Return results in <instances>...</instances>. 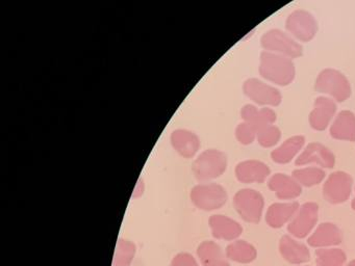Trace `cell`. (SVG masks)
I'll return each instance as SVG.
<instances>
[{
    "label": "cell",
    "instance_id": "1",
    "mask_svg": "<svg viewBox=\"0 0 355 266\" xmlns=\"http://www.w3.org/2000/svg\"><path fill=\"white\" fill-rule=\"evenodd\" d=\"M259 74L275 85L286 87L294 80L296 69L292 58L263 51L259 56Z\"/></svg>",
    "mask_w": 355,
    "mask_h": 266
},
{
    "label": "cell",
    "instance_id": "2",
    "mask_svg": "<svg viewBox=\"0 0 355 266\" xmlns=\"http://www.w3.org/2000/svg\"><path fill=\"white\" fill-rule=\"evenodd\" d=\"M227 168V156L217 149H207L195 158L192 172L200 182H209L219 178Z\"/></svg>",
    "mask_w": 355,
    "mask_h": 266
},
{
    "label": "cell",
    "instance_id": "3",
    "mask_svg": "<svg viewBox=\"0 0 355 266\" xmlns=\"http://www.w3.org/2000/svg\"><path fill=\"white\" fill-rule=\"evenodd\" d=\"M315 91L334 98V101L344 102L351 96L348 78L336 69H324L319 73L315 83Z\"/></svg>",
    "mask_w": 355,
    "mask_h": 266
},
{
    "label": "cell",
    "instance_id": "4",
    "mask_svg": "<svg viewBox=\"0 0 355 266\" xmlns=\"http://www.w3.org/2000/svg\"><path fill=\"white\" fill-rule=\"evenodd\" d=\"M190 199L198 209L213 211L219 209L227 202V193L222 185L205 182L191 189Z\"/></svg>",
    "mask_w": 355,
    "mask_h": 266
},
{
    "label": "cell",
    "instance_id": "5",
    "mask_svg": "<svg viewBox=\"0 0 355 266\" xmlns=\"http://www.w3.org/2000/svg\"><path fill=\"white\" fill-rule=\"evenodd\" d=\"M261 47L265 51L280 54L290 58L302 56L303 48L296 39L279 29L268 30L261 39Z\"/></svg>",
    "mask_w": 355,
    "mask_h": 266
},
{
    "label": "cell",
    "instance_id": "6",
    "mask_svg": "<svg viewBox=\"0 0 355 266\" xmlns=\"http://www.w3.org/2000/svg\"><path fill=\"white\" fill-rule=\"evenodd\" d=\"M265 205L263 195L251 188H243L234 197V206L243 220L248 222H259Z\"/></svg>",
    "mask_w": 355,
    "mask_h": 266
},
{
    "label": "cell",
    "instance_id": "7",
    "mask_svg": "<svg viewBox=\"0 0 355 266\" xmlns=\"http://www.w3.org/2000/svg\"><path fill=\"white\" fill-rule=\"evenodd\" d=\"M352 187L353 179L351 175L343 170H336L331 172L324 183V197L331 204L343 203L350 197Z\"/></svg>",
    "mask_w": 355,
    "mask_h": 266
},
{
    "label": "cell",
    "instance_id": "8",
    "mask_svg": "<svg viewBox=\"0 0 355 266\" xmlns=\"http://www.w3.org/2000/svg\"><path fill=\"white\" fill-rule=\"evenodd\" d=\"M286 28L293 37L301 42H309L318 31L315 17L304 10H297L288 15Z\"/></svg>",
    "mask_w": 355,
    "mask_h": 266
},
{
    "label": "cell",
    "instance_id": "9",
    "mask_svg": "<svg viewBox=\"0 0 355 266\" xmlns=\"http://www.w3.org/2000/svg\"><path fill=\"white\" fill-rule=\"evenodd\" d=\"M245 95L259 105L278 106L282 103V93L257 78H249L243 85Z\"/></svg>",
    "mask_w": 355,
    "mask_h": 266
},
{
    "label": "cell",
    "instance_id": "10",
    "mask_svg": "<svg viewBox=\"0 0 355 266\" xmlns=\"http://www.w3.org/2000/svg\"><path fill=\"white\" fill-rule=\"evenodd\" d=\"M318 212L319 207L317 204L311 202L299 207L298 211L288 224V232L298 238L306 236L317 222Z\"/></svg>",
    "mask_w": 355,
    "mask_h": 266
},
{
    "label": "cell",
    "instance_id": "11",
    "mask_svg": "<svg viewBox=\"0 0 355 266\" xmlns=\"http://www.w3.org/2000/svg\"><path fill=\"white\" fill-rule=\"evenodd\" d=\"M315 163L321 168H332L336 166V156L331 150L320 143H311L296 158V166Z\"/></svg>",
    "mask_w": 355,
    "mask_h": 266
},
{
    "label": "cell",
    "instance_id": "12",
    "mask_svg": "<svg viewBox=\"0 0 355 266\" xmlns=\"http://www.w3.org/2000/svg\"><path fill=\"white\" fill-rule=\"evenodd\" d=\"M336 112V103L334 99L321 96L315 99L313 108L309 116V125L317 131L327 128Z\"/></svg>",
    "mask_w": 355,
    "mask_h": 266
},
{
    "label": "cell",
    "instance_id": "13",
    "mask_svg": "<svg viewBox=\"0 0 355 266\" xmlns=\"http://www.w3.org/2000/svg\"><path fill=\"white\" fill-rule=\"evenodd\" d=\"M170 141L175 152L187 159L195 157L200 149V139L189 129H176L171 133Z\"/></svg>",
    "mask_w": 355,
    "mask_h": 266
},
{
    "label": "cell",
    "instance_id": "14",
    "mask_svg": "<svg viewBox=\"0 0 355 266\" xmlns=\"http://www.w3.org/2000/svg\"><path fill=\"white\" fill-rule=\"evenodd\" d=\"M234 174L240 182L261 183L269 177L270 168L265 162L257 159L239 162L234 168Z\"/></svg>",
    "mask_w": 355,
    "mask_h": 266
},
{
    "label": "cell",
    "instance_id": "15",
    "mask_svg": "<svg viewBox=\"0 0 355 266\" xmlns=\"http://www.w3.org/2000/svg\"><path fill=\"white\" fill-rule=\"evenodd\" d=\"M268 187L282 200H292L302 193V186L293 176L277 172L268 181Z\"/></svg>",
    "mask_w": 355,
    "mask_h": 266
},
{
    "label": "cell",
    "instance_id": "16",
    "mask_svg": "<svg viewBox=\"0 0 355 266\" xmlns=\"http://www.w3.org/2000/svg\"><path fill=\"white\" fill-rule=\"evenodd\" d=\"M211 234L215 238L234 240L242 233L241 224L232 218L222 214H214L209 220Z\"/></svg>",
    "mask_w": 355,
    "mask_h": 266
},
{
    "label": "cell",
    "instance_id": "17",
    "mask_svg": "<svg viewBox=\"0 0 355 266\" xmlns=\"http://www.w3.org/2000/svg\"><path fill=\"white\" fill-rule=\"evenodd\" d=\"M330 135L338 141H355V114L350 110L338 112L330 127Z\"/></svg>",
    "mask_w": 355,
    "mask_h": 266
},
{
    "label": "cell",
    "instance_id": "18",
    "mask_svg": "<svg viewBox=\"0 0 355 266\" xmlns=\"http://www.w3.org/2000/svg\"><path fill=\"white\" fill-rule=\"evenodd\" d=\"M241 116H242L243 122L252 125L257 129V131L268 125H273L277 118V114L271 108L263 107L259 109L252 104H246L243 106L241 109Z\"/></svg>",
    "mask_w": 355,
    "mask_h": 266
},
{
    "label": "cell",
    "instance_id": "19",
    "mask_svg": "<svg viewBox=\"0 0 355 266\" xmlns=\"http://www.w3.org/2000/svg\"><path fill=\"white\" fill-rule=\"evenodd\" d=\"M304 143L305 137L302 135H295V136L286 139L279 147L272 151V160L276 163H288L300 152Z\"/></svg>",
    "mask_w": 355,
    "mask_h": 266
},
{
    "label": "cell",
    "instance_id": "20",
    "mask_svg": "<svg viewBox=\"0 0 355 266\" xmlns=\"http://www.w3.org/2000/svg\"><path fill=\"white\" fill-rule=\"evenodd\" d=\"M299 209V204L296 202L292 203H276L270 206L266 215L268 224L273 228H280L286 222L294 218Z\"/></svg>",
    "mask_w": 355,
    "mask_h": 266
},
{
    "label": "cell",
    "instance_id": "21",
    "mask_svg": "<svg viewBox=\"0 0 355 266\" xmlns=\"http://www.w3.org/2000/svg\"><path fill=\"white\" fill-rule=\"evenodd\" d=\"M202 266H230L221 247L214 241H203L197 249Z\"/></svg>",
    "mask_w": 355,
    "mask_h": 266
},
{
    "label": "cell",
    "instance_id": "22",
    "mask_svg": "<svg viewBox=\"0 0 355 266\" xmlns=\"http://www.w3.org/2000/svg\"><path fill=\"white\" fill-rule=\"evenodd\" d=\"M342 240L340 229L336 224L324 222L318 227L315 232L309 239V245L313 247L338 245Z\"/></svg>",
    "mask_w": 355,
    "mask_h": 266
},
{
    "label": "cell",
    "instance_id": "23",
    "mask_svg": "<svg viewBox=\"0 0 355 266\" xmlns=\"http://www.w3.org/2000/svg\"><path fill=\"white\" fill-rule=\"evenodd\" d=\"M292 176L298 181L301 186L311 187L320 184L325 178L326 174L321 168L307 166L293 170Z\"/></svg>",
    "mask_w": 355,
    "mask_h": 266
},
{
    "label": "cell",
    "instance_id": "24",
    "mask_svg": "<svg viewBox=\"0 0 355 266\" xmlns=\"http://www.w3.org/2000/svg\"><path fill=\"white\" fill-rule=\"evenodd\" d=\"M226 255L236 262H249L255 258V249L244 240H236L230 243L226 249Z\"/></svg>",
    "mask_w": 355,
    "mask_h": 266
},
{
    "label": "cell",
    "instance_id": "25",
    "mask_svg": "<svg viewBox=\"0 0 355 266\" xmlns=\"http://www.w3.org/2000/svg\"><path fill=\"white\" fill-rule=\"evenodd\" d=\"M136 255V245L128 239H120L116 245L113 266H130Z\"/></svg>",
    "mask_w": 355,
    "mask_h": 266
},
{
    "label": "cell",
    "instance_id": "26",
    "mask_svg": "<svg viewBox=\"0 0 355 266\" xmlns=\"http://www.w3.org/2000/svg\"><path fill=\"white\" fill-rule=\"evenodd\" d=\"M257 141L263 148H271L277 145L282 139V131L277 126L268 125L259 129L257 135Z\"/></svg>",
    "mask_w": 355,
    "mask_h": 266
},
{
    "label": "cell",
    "instance_id": "27",
    "mask_svg": "<svg viewBox=\"0 0 355 266\" xmlns=\"http://www.w3.org/2000/svg\"><path fill=\"white\" fill-rule=\"evenodd\" d=\"M280 249L282 254L288 258H307L309 257V251L304 245L296 242L294 239L288 236L282 237V242H280Z\"/></svg>",
    "mask_w": 355,
    "mask_h": 266
},
{
    "label": "cell",
    "instance_id": "28",
    "mask_svg": "<svg viewBox=\"0 0 355 266\" xmlns=\"http://www.w3.org/2000/svg\"><path fill=\"white\" fill-rule=\"evenodd\" d=\"M234 134H236V139H238L239 143L248 145H251L257 139V129L249 123L242 122L236 126Z\"/></svg>",
    "mask_w": 355,
    "mask_h": 266
},
{
    "label": "cell",
    "instance_id": "29",
    "mask_svg": "<svg viewBox=\"0 0 355 266\" xmlns=\"http://www.w3.org/2000/svg\"><path fill=\"white\" fill-rule=\"evenodd\" d=\"M171 266H199V264L191 254L180 253L172 260Z\"/></svg>",
    "mask_w": 355,
    "mask_h": 266
},
{
    "label": "cell",
    "instance_id": "30",
    "mask_svg": "<svg viewBox=\"0 0 355 266\" xmlns=\"http://www.w3.org/2000/svg\"><path fill=\"white\" fill-rule=\"evenodd\" d=\"M143 191H144V183H143V180L140 179L138 184H137L136 188H135L134 193H132V197H140L141 195H143Z\"/></svg>",
    "mask_w": 355,
    "mask_h": 266
},
{
    "label": "cell",
    "instance_id": "31",
    "mask_svg": "<svg viewBox=\"0 0 355 266\" xmlns=\"http://www.w3.org/2000/svg\"><path fill=\"white\" fill-rule=\"evenodd\" d=\"M352 208H353V209L355 210V197H354V199H353V201H352Z\"/></svg>",
    "mask_w": 355,
    "mask_h": 266
}]
</instances>
